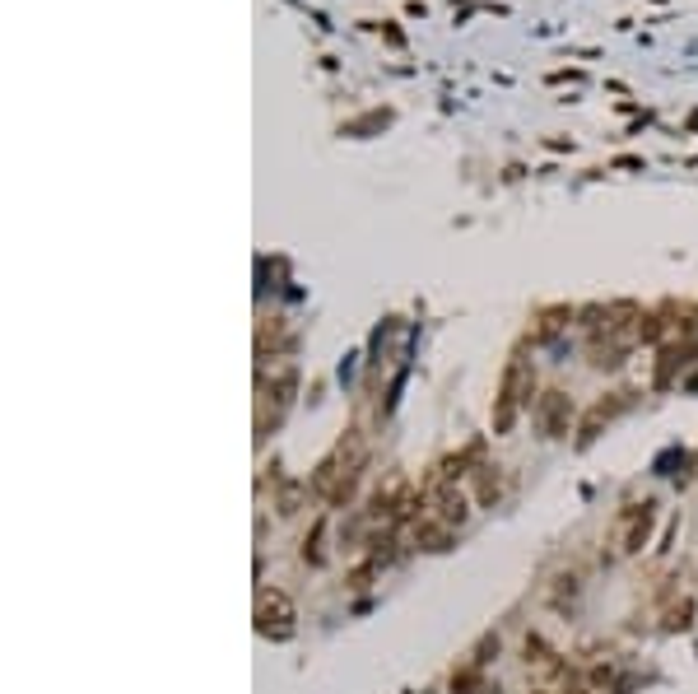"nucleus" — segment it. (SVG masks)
Returning a JSON list of instances; mask_svg holds the SVG:
<instances>
[{
    "mask_svg": "<svg viewBox=\"0 0 698 694\" xmlns=\"http://www.w3.org/2000/svg\"><path fill=\"white\" fill-rule=\"evenodd\" d=\"M363 466H368V443H363L359 429H345V434L336 438V448L326 452L322 462H317V471L308 476V490L317 494L322 504L340 508L354 499V490H359Z\"/></svg>",
    "mask_w": 698,
    "mask_h": 694,
    "instance_id": "obj_1",
    "label": "nucleus"
},
{
    "mask_svg": "<svg viewBox=\"0 0 698 694\" xmlns=\"http://www.w3.org/2000/svg\"><path fill=\"white\" fill-rule=\"evenodd\" d=\"M419 508H424V504L415 499L410 476H405V471H391V476L373 490V499H368V522L382 527V531H396L401 522H415Z\"/></svg>",
    "mask_w": 698,
    "mask_h": 694,
    "instance_id": "obj_2",
    "label": "nucleus"
},
{
    "mask_svg": "<svg viewBox=\"0 0 698 694\" xmlns=\"http://www.w3.org/2000/svg\"><path fill=\"white\" fill-rule=\"evenodd\" d=\"M652 527H657V499L624 504L615 513V522H610V559L643 555V545L652 541Z\"/></svg>",
    "mask_w": 698,
    "mask_h": 694,
    "instance_id": "obj_3",
    "label": "nucleus"
},
{
    "mask_svg": "<svg viewBox=\"0 0 698 694\" xmlns=\"http://www.w3.org/2000/svg\"><path fill=\"white\" fill-rule=\"evenodd\" d=\"M531 368L522 359H512L503 368V382H498V396H494V434H512V424L522 420V410H531Z\"/></svg>",
    "mask_w": 698,
    "mask_h": 694,
    "instance_id": "obj_4",
    "label": "nucleus"
},
{
    "mask_svg": "<svg viewBox=\"0 0 698 694\" xmlns=\"http://www.w3.org/2000/svg\"><path fill=\"white\" fill-rule=\"evenodd\" d=\"M256 634L270 643H289L298 634V606L280 587H261L256 592Z\"/></svg>",
    "mask_w": 698,
    "mask_h": 694,
    "instance_id": "obj_5",
    "label": "nucleus"
},
{
    "mask_svg": "<svg viewBox=\"0 0 698 694\" xmlns=\"http://www.w3.org/2000/svg\"><path fill=\"white\" fill-rule=\"evenodd\" d=\"M470 508H475V499L461 490L457 480H443V476H438V485H433V494H429V504H424V513H429V518H438L443 527L461 531V527H466V518H470Z\"/></svg>",
    "mask_w": 698,
    "mask_h": 694,
    "instance_id": "obj_6",
    "label": "nucleus"
},
{
    "mask_svg": "<svg viewBox=\"0 0 698 694\" xmlns=\"http://www.w3.org/2000/svg\"><path fill=\"white\" fill-rule=\"evenodd\" d=\"M531 415H536V434L554 443V438L573 434V415H578V410H573V396L568 392H545V396H536V410H531Z\"/></svg>",
    "mask_w": 698,
    "mask_h": 694,
    "instance_id": "obj_7",
    "label": "nucleus"
},
{
    "mask_svg": "<svg viewBox=\"0 0 698 694\" xmlns=\"http://www.w3.org/2000/svg\"><path fill=\"white\" fill-rule=\"evenodd\" d=\"M294 392H298V368H294V364H284L280 373L270 378V392L261 387V396H270V401H275V415H270V424L261 429V438H266L270 429H280V420L289 415V406H294Z\"/></svg>",
    "mask_w": 698,
    "mask_h": 694,
    "instance_id": "obj_8",
    "label": "nucleus"
},
{
    "mask_svg": "<svg viewBox=\"0 0 698 694\" xmlns=\"http://www.w3.org/2000/svg\"><path fill=\"white\" fill-rule=\"evenodd\" d=\"M522 653H526V667L531 671H540V676H545V681H559V676H564L568 671V662L559 653H554L550 643L540 639V634H526V643H522Z\"/></svg>",
    "mask_w": 698,
    "mask_h": 694,
    "instance_id": "obj_9",
    "label": "nucleus"
},
{
    "mask_svg": "<svg viewBox=\"0 0 698 694\" xmlns=\"http://www.w3.org/2000/svg\"><path fill=\"white\" fill-rule=\"evenodd\" d=\"M470 499L480 508H494L498 499H503V476H498L494 462H480L475 471H470Z\"/></svg>",
    "mask_w": 698,
    "mask_h": 694,
    "instance_id": "obj_10",
    "label": "nucleus"
},
{
    "mask_svg": "<svg viewBox=\"0 0 698 694\" xmlns=\"http://www.w3.org/2000/svg\"><path fill=\"white\" fill-rule=\"evenodd\" d=\"M629 401H633V392H615V396H610V401H601V406H591V410H587V420H582V429H578V434H582V443H591V438H596V429L615 420V415H619V410H624V406H629Z\"/></svg>",
    "mask_w": 698,
    "mask_h": 694,
    "instance_id": "obj_11",
    "label": "nucleus"
},
{
    "mask_svg": "<svg viewBox=\"0 0 698 694\" xmlns=\"http://www.w3.org/2000/svg\"><path fill=\"white\" fill-rule=\"evenodd\" d=\"M694 354H698L694 345H666V350H661V364H657V387H671L675 368H685Z\"/></svg>",
    "mask_w": 698,
    "mask_h": 694,
    "instance_id": "obj_12",
    "label": "nucleus"
},
{
    "mask_svg": "<svg viewBox=\"0 0 698 694\" xmlns=\"http://www.w3.org/2000/svg\"><path fill=\"white\" fill-rule=\"evenodd\" d=\"M326 518H317V522H312V531H308V536H303V559H308V564H312V569H322V564H326Z\"/></svg>",
    "mask_w": 698,
    "mask_h": 694,
    "instance_id": "obj_13",
    "label": "nucleus"
},
{
    "mask_svg": "<svg viewBox=\"0 0 698 694\" xmlns=\"http://www.w3.org/2000/svg\"><path fill=\"white\" fill-rule=\"evenodd\" d=\"M452 694H503L498 685H489L475 667H466L461 676H452Z\"/></svg>",
    "mask_w": 698,
    "mask_h": 694,
    "instance_id": "obj_14",
    "label": "nucleus"
},
{
    "mask_svg": "<svg viewBox=\"0 0 698 694\" xmlns=\"http://www.w3.org/2000/svg\"><path fill=\"white\" fill-rule=\"evenodd\" d=\"M303 490H308V485H289V490L280 494V513H284V518H294V513H298V494H303Z\"/></svg>",
    "mask_w": 698,
    "mask_h": 694,
    "instance_id": "obj_15",
    "label": "nucleus"
},
{
    "mask_svg": "<svg viewBox=\"0 0 698 694\" xmlns=\"http://www.w3.org/2000/svg\"><path fill=\"white\" fill-rule=\"evenodd\" d=\"M536 694H550V690H536Z\"/></svg>",
    "mask_w": 698,
    "mask_h": 694,
    "instance_id": "obj_16",
    "label": "nucleus"
}]
</instances>
